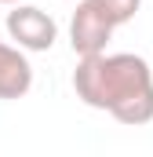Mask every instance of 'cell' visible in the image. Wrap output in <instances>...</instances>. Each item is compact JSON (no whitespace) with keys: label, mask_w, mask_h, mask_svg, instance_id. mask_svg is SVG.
I'll return each mask as SVG.
<instances>
[{"label":"cell","mask_w":153,"mask_h":157,"mask_svg":"<svg viewBox=\"0 0 153 157\" xmlns=\"http://www.w3.org/2000/svg\"><path fill=\"white\" fill-rule=\"evenodd\" d=\"M73 91L84 106L102 110L128 128L153 121V70L131 51L80 55L73 70Z\"/></svg>","instance_id":"cell-1"},{"label":"cell","mask_w":153,"mask_h":157,"mask_svg":"<svg viewBox=\"0 0 153 157\" xmlns=\"http://www.w3.org/2000/svg\"><path fill=\"white\" fill-rule=\"evenodd\" d=\"M7 37L15 40L22 51H51L55 40H58V22L44 11V7H33V4H11L7 18Z\"/></svg>","instance_id":"cell-2"},{"label":"cell","mask_w":153,"mask_h":157,"mask_svg":"<svg viewBox=\"0 0 153 157\" xmlns=\"http://www.w3.org/2000/svg\"><path fill=\"white\" fill-rule=\"evenodd\" d=\"M113 29L117 26L99 11L95 0H76V11L69 18V44H73L76 55H99V51H106Z\"/></svg>","instance_id":"cell-3"},{"label":"cell","mask_w":153,"mask_h":157,"mask_svg":"<svg viewBox=\"0 0 153 157\" xmlns=\"http://www.w3.org/2000/svg\"><path fill=\"white\" fill-rule=\"evenodd\" d=\"M33 88V66L26 59V51L18 44H4L0 40V99H22Z\"/></svg>","instance_id":"cell-4"},{"label":"cell","mask_w":153,"mask_h":157,"mask_svg":"<svg viewBox=\"0 0 153 157\" xmlns=\"http://www.w3.org/2000/svg\"><path fill=\"white\" fill-rule=\"evenodd\" d=\"M99 4V11L113 22V26H128L135 15H139V7H142V0H95Z\"/></svg>","instance_id":"cell-5"},{"label":"cell","mask_w":153,"mask_h":157,"mask_svg":"<svg viewBox=\"0 0 153 157\" xmlns=\"http://www.w3.org/2000/svg\"><path fill=\"white\" fill-rule=\"evenodd\" d=\"M0 4H22V0H0Z\"/></svg>","instance_id":"cell-6"},{"label":"cell","mask_w":153,"mask_h":157,"mask_svg":"<svg viewBox=\"0 0 153 157\" xmlns=\"http://www.w3.org/2000/svg\"><path fill=\"white\" fill-rule=\"evenodd\" d=\"M150 70H153V66H150Z\"/></svg>","instance_id":"cell-7"}]
</instances>
